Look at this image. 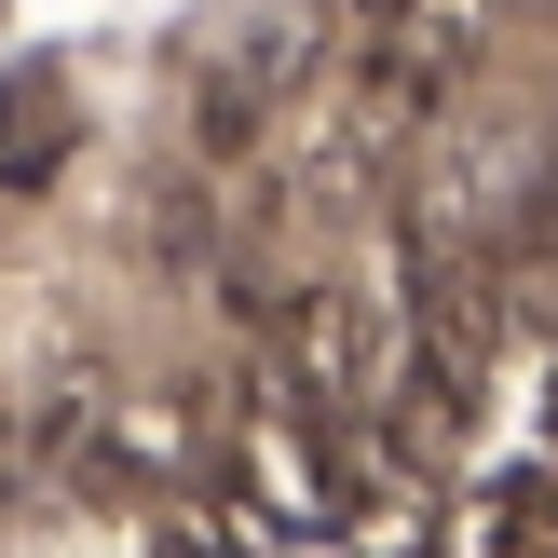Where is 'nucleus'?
Segmentation results:
<instances>
[{
  "mask_svg": "<svg viewBox=\"0 0 558 558\" xmlns=\"http://www.w3.org/2000/svg\"><path fill=\"white\" fill-rule=\"evenodd\" d=\"M54 163H69V109H54V82H0V191H41Z\"/></svg>",
  "mask_w": 558,
  "mask_h": 558,
  "instance_id": "1",
  "label": "nucleus"
},
{
  "mask_svg": "<svg viewBox=\"0 0 558 558\" xmlns=\"http://www.w3.org/2000/svg\"><path fill=\"white\" fill-rule=\"evenodd\" d=\"M545 532H558V490H545V477H505L477 518H463V545H477V558H532Z\"/></svg>",
  "mask_w": 558,
  "mask_h": 558,
  "instance_id": "2",
  "label": "nucleus"
}]
</instances>
